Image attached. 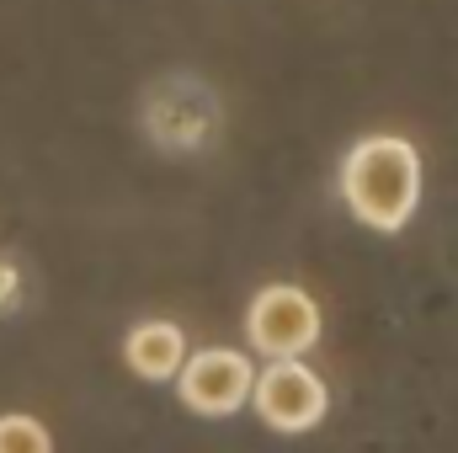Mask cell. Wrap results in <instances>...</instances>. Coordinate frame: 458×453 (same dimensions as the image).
Wrapping results in <instances>:
<instances>
[{"label":"cell","mask_w":458,"mask_h":453,"mask_svg":"<svg viewBox=\"0 0 458 453\" xmlns=\"http://www.w3.org/2000/svg\"><path fill=\"white\" fill-rule=\"evenodd\" d=\"M16 299H21V272H16V261H0V315L16 310Z\"/></svg>","instance_id":"8"},{"label":"cell","mask_w":458,"mask_h":453,"mask_svg":"<svg viewBox=\"0 0 458 453\" xmlns=\"http://www.w3.org/2000/svg\"><path fill=\"white\" fill-rule=\"evenodd\" d=\"M342 203L378 235H400L421 209V150L400 133H368L342 160Z\"/></svg>","instance_id":"1"},{"label":"cell","mask_w":458,"mask_h":453,"mask_svg":"<svg viewBox=\"0 0 458 453\" xmlns=\"http://www.w3.org/2000/svg\"><path fill=\"white\" fill-rule=\"evenodd\" d=\"M123 363L128 373H139L144 384H171L176 368L187 363V337L176 321H139L123 337Z\"/></svg>","instance_id":"6"},{"label":"cell","mask_w":458,"mask_h":453,"mask_svg":"<svg viewBox=\"0 0 458 453\" xmlns=\"http://www.w3.org/2000/svg\"><path fill=\"white\" fill-rule=\"evenodd\" d=\"M0 453H54V438L38 416L27 411H5L0 416Z\"/></svg>","instance_id":"7"},{"label":"cell","mask_w":458,"mask_h":453,"mask_svg":"<svg viewBox=\"0 0 458 453\" xmlns=\"http://www.w3.org/2000/svg\"><path fill=\"white\" fill-rule=\"evenodd\" d=\"M144 123H149L160 150H198L214 133V91H203V86H192V97L155 91L144 107Z\"/></svg>","instance_id":"5"},{"label":"cell","mask_w":458,"mask_h":453,"mask_svg":"<svg viewBox=\"0 0 458 453\" xmlns=\"http://www.w3.org/2000/svg\"><path fill=\"white\" fill-rule=\"evenodd\" d=\"M250 384H256V368L245 352L234 346H203V352H187V363L176 368V395L192 416H234L240 406H250Z\"/></svg>","instance_id":"4"},{"label":"cell","mask_w":458,"mask_h":453,"mask_svg":"<svg viewBox=\"0 0 458 453\" xmlns=\"http://www.w3.org/2000/svg\"><path fill=\"white\" fill-rule=\"evenodd\" d=\"M250 406H256V416H261L272 432L299 438V432H310V427L326 422L331 389H326V379H320L310 363H299V357H272V363L256 373V384H250Z\"/></svg>","instance_id":"2"},{"label":"cell","mask_w":458,"mask_h":453,"mask_svg":"<svg viewBox=\"0 0 458 453\" xmlns=\"http://www.w3.org/2000/svg\"><path fill=\"white\" fill-rule=\"evenodd\" d=\"M320 331H326L320 304L293 283H267L245 310V337L261 357H299L320 341Z\"/></svg>","instance_id":"3"}]
</instances>
